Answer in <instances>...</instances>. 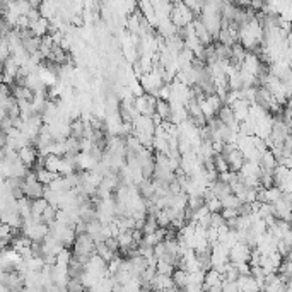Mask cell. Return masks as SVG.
<instances>
[{
	"instance_id": "6da1fadb",
	"label": "cell",
	"mask_w": 292,
	"mask_h": 292,
	"mask_svg": "<svg viewBox=\"0 0 292 292\" xmlns=\"http://www.w3.org/2000/svg\"><path fill=\"white\" fill-rule=\"evenodd\" d=\"M197 19L195 14L188 7L185 6V2H176L173 4V12H171V23L175 24L178 29L186 28L190 24H193V21Z\"/></svg>"
},
{
	"instance_id": "7a4b0ae2",
	"label": "cell",
	"mask_w": 292,
	"mask_h": 292,
	"mask_svg": "<svg viewBox=\"0 0 292 292\" xmlns=\"http://www.w3.org/2000/svg\"><path fill=\"white\" fill-rule=\"evenodd\" d=\"M24 195L29 198V200H38V198H43L45 195V186L38 181V176L35 171H29L28 176L24 178Z\"/></svg>"
},
{
	"instance_id": "3957f363",
	"label": "cell",
	"mask_w": 292,
	"mask_h": 292,
	"mask_svg": "<svg viewBox=\"0 0 292 292\" xmlns=\"http://www.w3.org/2000/svg\"><path fill=\"white\" fill-rule=\"evenodd\" d=\"M140 86L143 89V92L145 94H149V96H156L158 97L159 94V91L163 89L166 84H164V80L161 79V75L159 74H156L154 70L149 72V74H145L143 77L140 79Z\"/></svg>"
},
{
	"instance_id": "277c9868",
	"label": "cell",
	"mask_w": 292,
	"mask_h": 292,
	"mask_svg": "<svg viewBox=\"0 0 292 292\" xmlns=\"http://www.w3.org/2000/svg\"><path fill=\"white\" fill-rule=\"evenodd\" d=\"M253 255V248L248 246L246 243H236L234 246L229 249V261L234 265L239 263H249Z\"/></svg>"
},
{
	"instance_id": "5b68a950",
	"label": "cell",
	"mask_w": 292,
	"mask_h": 292,
	"mask_svg": "<svg viewBox=\"0 0 292 292\" xmlns=\"http://www.w3.org/2000/svg\"><path fill=\"white\" fill-rule=\"evenodd\" d=\"M135 106H137L140 116H156V109H158V97L143 94L140 97H135Z\"/></svg>"
},
{
	"instance_id": "8992f818",
	"label": "cell",
	"mask_w": 292,
	"mask_h": 292,
	"mask_svg": "<svg viewBox=\"0 0 292 292\" xmlns=\"http://www.w3.org/2000/svg\"><path fill=\"white\" fill-rule=\"evenodd\" d=\"M217 118L221 120L222 125H226V126H229V128L238 130V132H239V121H238V118H236V115H234V109H232L231 106L224 104V106L221 108V111L217 113Z\"/></svg>"
},
{
	"instance_id": "52a82bcc",
	"label": "cell",
	"mask_w": 292,
	"mask_h": 292,
	"mask_svg": "<svg viewBox=\"0 0 292 292\" xmlns=\"http://www.w3.org/2000/svg\"><path fill=\"white\" fill-rule=\"evenodd\" d=\"M239 292H261V282L253 277L251 273L241 275L238 278Z\"/></svg>"
},
{
	"instance_id": "ba28073f",
	"label": "cell",
	"mask_w": 292,
	"mask_h": 292,
	"mask_svg": "<svg viewBox=\"0 0 292 292\" xmlns=\"http://www.w3.org/2000/svg\"><path fill=\"white\" fill-rule=\"evenodd\" d=\"M19 159L23 161L28 168H33V166H36L38 159H40V152H38L35 145H28L19 151Z\"/></svg>"
},
{
	"instance_id": "9c48e42d",
	"label": "cell",
	"mask_w": 292,
	"mask_h": 292,
	"mask_svg": "<svg viewBox=\"0 0 292 292\" xmlns=\"http://www.w3.org/2000/svg\"><path fill=\"white\" fill-rule=\"evenodd\" d=\"M193 28H195V35H197V38L200 40V43H202V45H204V46L212 45L214 38L210 36L209 29L205 28V24L202 23V19H200V18H197V19L193 21Z\"/></svg>"
},
{
	"instance_id": "30bf717a",
	"label": "cell",
	"mask_w": 292,
	"mask_h": 292,
	"mask_svg": "<svg viewBox=\"0 0 292 292\" xmlns=\"http://www.w3.org/2000/svg\"><path fill=\"white\" fill-rule=\"evenodd\" d=\"M87 123L84 118H75L72 120L70 123V137L77 138V140H84L86 138V132H87Z\"/></svg>"
},
{
	"instance_id": "8fae6325",
	"label": "cell",
	"mask_w": 292,
	"mask_h": 292,
	"mask_svg": "<svg viewBox=\"0 0 292 292\" xmlns=\"http://www.w3.org/2000/svg\"><path fill=\"white\" fill-rule=\"evenodd\" d=\"M277 166H278V161L270 149L265 151L263 154L260 156V168L263 169V171H275Z\"/></svg>"
},
{
	"instance_id": "7c38bea8",
	"label": "cell",
	"mask_w": 292,
	"mask_h": 292,
	"mask_svg": "<svg viewBox=\"0 0 292 292\" xmlns=\"http://www.w3.org/2000/svg\"><path fill=\"white\" fill-rule=\"evenodd\" d=\"M210 190H212V193L219 198V200H222V198H226L227 195H231V193H232L231 185H227L226 181H222V180H221V178H219L217 181H214V183L210 185Z\"/></svg>"
},
{
	"instance_id": "4fadbf2b",
	"label": "cell",
	"mask_w": 292,
	"mask_h": 292,
	"mask_svg": "<svg viewBox=\"0 0 292 292\" xmlns=\"http://www.w3.org/2000/svg\"><path fill=\"white\" fill-rule=\"evenodd\" d=\"M12 96L18 101H31L33 103V99H35V92L31 89L28 86H18V84L12 86Z\"/></svg>"
},
{
	"instance_id": "5bb4252c",
	"label": "cell",
	"mask_w": 292,
	"mask_h": 292,
	"mask_svg": "<svg viewBox=\"0 0 292 292\" xmlns=\"http://www.w3.org/2000/svg\"><path fill=\"white\" fill-rule=\"evenodd\" d=\"M156 116L159 118L161 121H169L171 120V103L169 101L158 99V109H156Z\"/></svg>"
},
{
	"instance_id": "9a60e30c",
	"label": "cell",
	"mask_w": 292,
	"mask_h": 292,
	"mask_svg": "<svg viewBox=\"0 0 292 292\" xmlns=\"http://www.w3.org/2000/svg\"><path fill=\"white\" fill-rule=\"evenodd\" d=\"M96 255L103 258V260L106 261V263H111V261L118 256V253H115L113 249H109L108 244L103 241V243H97L96 244Z\"/></svg>"
},
{
	"instance_id": "2e32d148",
	"label": "cell",
	"mask_w": 292,
	"mask_h": 292,
	"mask_svg": "<svg viewBox=\"0 0 292 292\" xmlns=\"http://www.w3.org/2000/svg\"><path fill=\"white\" fill-rule=\"evenodd\" d=\"M50 204L45 200V198H38V200H33L31 205V217L35 219H41V215L45 214V210L48 209Z\"/></svg>"
},
{
	"instance_id": "e0dca14e",
	"label": "cell",
	"mask_w": 292,
	"mask_h": 292,
	"mask_svg": "<svg viewBox=\"0 0 292 292\" xmlns=\"http://www.w3.org/2000/svg\"><path fill=\"white\" fill-rule=\"evenodd\" d=\"M36 176H38V181H40L43 186H50L53 183L55 180L58 178V175H55V173H50L48 169H40V171H36Z\"/></svg>"
},
{
	"instance_id": "ac0fdd59",
	"label": "cell",
	"mask_w": 292,
	"mask_h": 292,
	"mask_svg": "<svg viewBox=\"0 0 292 292\" xmlns=\"http://www.w3.org/2000/svg\"><path fill=\"white\" fill-rule=\"evenodd\" d=\"M60 161L62 158H58V156H48V158L45 159V169H48L50 173L58 175V171H60Z\"/></svg>"
},
{
	"instance_id": "d6986e66",
	"label": "cell",
	"mask_w": 292,
	"mask_h": 292,
	"mask_svg": "<svg viewBox=\"0 0 292 292\" xmlns=\"http://www.w3.org/2000/svg\"><path fill=\"white\" fill-rule=\"evenodd\" d=\"M222 209H236L238 210L241 205H243V202L239 200V197L238 195H234V193H231V195H227L226 198H222Z\"/></svg>"
},
{
	"instance_id": "ffe728a7",
	"label": "cell",
	"mask_w": 292,
	"mask_h": 292,
	"mask_svg": "<svg viewBox=\"0 0 292 292\" xmlns=\"http://www.w3.org/2000/svg\"><path fill=\"white\" fill-rule=\"evenodd\" d=\"M214 164H215V171L219 173V176L224 175V173H227V171H231L229 164H227V161H226V158H224L222 154L215 156V158H214Z\"/></svg>"
},
{
	"instance_id": "44dd1931",
	"label": "cell",
	"mask_w": 292,
	"mask_h": 292,
	"mask_svg": "<svg viewBox=\"0 0 292 292\" xmlns=\"http://www.w3.org/2000/svg\"><path fill=\"white\" fill-rule=\"evenodd\" d=\"M278 275L283 278L285 282H290L292 280V260H283L282 265H280V270H278Z\"/></svg>"
},
{
	"instance_id": "7402d4cb",
	"label": "cell",
	"mask_w": 292,
	"mask_h": 292,
	"mask_svg": "<svg viewBox=\"0 0 292 292\" xmlns=\"http://www.w3.org/2000/svg\"><path fill=\"white\" fill-rule=\"evenodd\" d=\"M159 229V222H158V217H151V215H147L145 219V224H143V229L142 232L143 234H154L156 231Z\"/></svg>"
},
{
	"instance_id": "603a6c76",
	"label": "cell",
	"mask_w": 292,
	"mask_h": 292,
	"mask_svg": "<svg viewBox=\"0 0 292 292\" xmlns=\"http://www.w3.org/2000/svg\"><path fill=\"white\" fill-rule=\"evenodd\" d=\"M87 287L84 285L82 280H77V278H70L69 283H67V292H86Z\"/></svg>"
},
{
	"instance_id": "cb8c5ba5",
	"label": "cell",
	"mask_w": 292,
	"mask_h": 292,
	"mask_svg": "<svg viewBox=\"0 0 292 292\" xmlns=\"http://www.w3.org/2000/svg\"><path fill=\"white\" fill-rule=\"evenodd\" d=\"M205 205H207V209L210 210V214H219V212H222V202L219 200L217 197H214V198H210V200H207V202H205Z\"/></svg>"
},
{
	"instance_id": "d4e9b609",
	"label": "cell",
	"mask_w": 292,
	"mask_h": 292,
	"mask_svg": "<svg viewBox=\"0 0 292 292\" xmlns=\"http://www.w3.org/2000/svg\"><path fill=\"white\" fill-rule=\"evenodd\" d=\"M222 217L226 219V222H229V221H234L236 217H239V212L236 209H222Z\"/></svg>"
},
{
	"instance_id": "484cf974",
	"label": "cell",
	"mask_w": 292,
	"mask_h": 292,
	"mask_svg": "<svg viewBox=\"0 0 292 292\" xmlns=\"http://www.w3.org/2000/svg\"><path fill=\"white\" fill-rule=\"evenodd\" d=\"M222 292H239V285H238V282L224 280V282H222Z\"/></svg>"
},
{
	"instance_id": "4316f807",
	"label": "cell",
	"mask_w": 292,
	"mask_h": 292,
	"mask_svg": "<svg viewBox=\"0 0 292 292\" xmlns=\"http://www.w3.org/2000/svg\"><path fill=\"white\" fill-rule=\"evenodd\" d=\"M287 290L292 292V280H290V282H287Z\"/></svg>"
}]
</instances>
